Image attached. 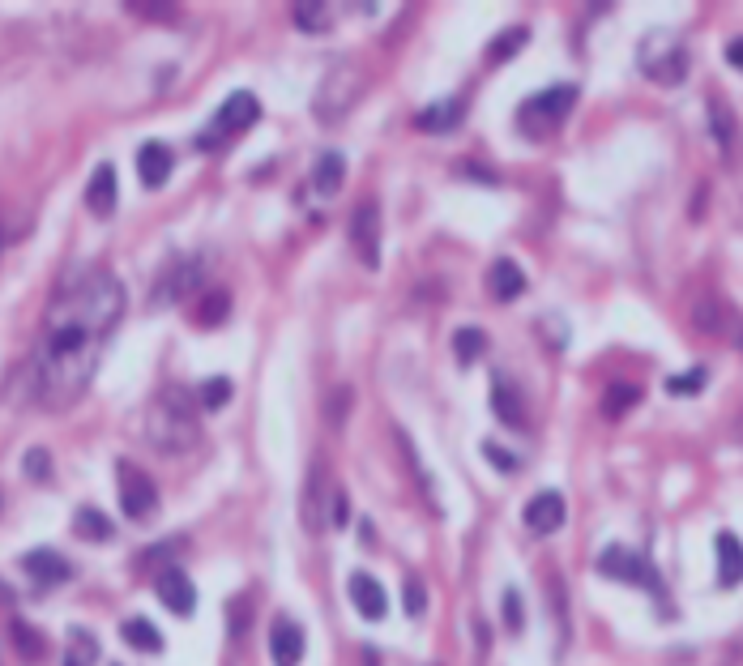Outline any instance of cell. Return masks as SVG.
Masks as SVG:
<instances>
[{
  "label": "cell",
  "instance_id": "6da1fadb",
  "mask_svg": "<svg viewBox=\"0 0 743 666\" xmlns=\"http://www.w3.org/2000/svg\"><path fill=\"white\" fill-rule=\"evenodd\" d=\"M120 316H124V287L112 274L90 269V274L69 278L56 291L52 308H47L39 346L30 355V368H26L30 402L60 415V410H69L82 398L94 368H99L103 342L112 338Z\"/></svg>",
  "mask_w": 743,
  "mask_h": 666
},
{
  "label": "cell",
  "instance_id": "7a4b0ae2",
  "mask_svg": "<svg viewBox=\"0 0 743 666\" xmlns=\"http://www.w3.org/2000/svg\"><path fill=\"white\" fill-rule=\"evenodd\" d=\"M146 436L163 453L193 449V440H197V402H193V393L180 389V385H167L163 393H158V402L150 410V423H146Z\"/></svg>",
  "mask_w": 743,
  "mask_h": 666
},
{
  "label": "cell",
  "instance_id": "3957f363",
  "mask_svg": "<svg viewBox=\"0 0 743 666\" xmlns=\"http://www.w3.org/2000/svg\"><path fill=\"white\" fill-rule=\"evenodd\" d=\"M577 103V86H551L543 94H534V99L521 103L517 111V129L526 137H547L556 133L560 124L568 120V111H573Z\"/></svg>",
  "mask_w": 743,
  "mask_h": 666
},
{
  "label": "cell",
  "instance_id": "277c9868",
  "mask_svg": "<svg viewBox=\"0 0 743 666\" xmlns=\"http://www.w3.org/2000/svg\"><path fill=\"white\" fill-rule=\"evenodd\" d=\"M594 568L603 577L611 581H624V585H637V590H650L662 598V577H658V568L645 560L641 551H628V547H607L603 555L594 560Z\"/></svg>",
  "mask_w": 743,
  "mask_h": 666
},
{
  "label": "cell",
  "instance_id": "5b68a950",
  "mask_svg": "<svg viewBox=\"0 0 743 666\" xmlns=\"http://www.w3.org/2000/svg\"><path fill=\"white\" fill-rule=\"evenodd\" d=\"M116 474H120V509H124V517L150 521L154 509H158V487H154V479L141 466H133V462H120Z\"/></svg>",
  "mask_w": 743,
  "mask_h": 666
},
{
  "label": "cell",
  "instance_id": "8992f818",
  "mask_svg": "<svg viewBox=\"0 0 743 666\" xmlns=\"http://www.w3.org/2000/svg\"><path fill=\"white\" fill-rule=\"evenodd\" d=\"M338 500V487L329 483L325 466H312L308 470V483H304V526L312 534H321L329 521H334V513H329V504Z\"/></svg>",
  "mask_w": 743,
  "mask_h": 666
},
{
  "label": "cell",
  "instance_id": "52a82bcc",
  "mask_svg": "<svg viewBox=\"0 0 743 666\" xmlns=\"http://www.w3.org/2000/svg\"><path fill=\"white\" fill-rule=\"evenodd\" d=\"M351 244L368 269L381 265V205L376 201H363L351 214Z\"/></svg>",
  "mask_w": 743,
  "mask_h": 666
},
{
  "label": "cell",
  "instance_id": "ba28073f",
  "mask_svg": "<svg viewBox=\"0 0 743 666\" xmlns=\"http://www.w3.org/2000/svg\"><path fill=\"white\" fill-rule=\"evenodd\" d=\"M257 116H261V103H257V94H248V90H235V94H227L223 99V107H218V116H214V129L218 133H244V129H252L257 124Z\"/></svg>",
  "mask_w": 743,
  "mask_h": 666
},
{
  "label": "cell",
  "instance_id": "9c48e42d",
  "mask_svg": "<svg viewBox=\"0 0 743 666\" xmlns=\"http://www.w3.org/2000/svg\"><path fill=\"white\" fill-rule=\"evenodd\" d=\"M22 573L30 581H39V585H65L73 577V564L52 547H35V551L22 555Z\"/></svg>",
  "mask_w": 743,
  "mask_h": 666
},
{
  "label": "cell",
  "instance_id": "30bf717a",
  "mask_svg": "<svg viewBox=\"0 0 743 666\" xmlns=\"http://www.w3.org/2000/svg\"><path fill=\"white\" fill-rule=\"evenodd\" d=\"M154 594L167 611H176V615H193V607H197V590L180 568H163V573L154 577Z\"/></svg>",
  "mask_w": 743,
  "mask_h": 666
},
{
  "label": "cell",
  "instance_id": "8fae6325",
  "mask_svg": "<svg viewBox=\"0 0 743 666\" xmlns=\"http://www.w3.org/2000/svg\"><path fill=\"white\" fill-rule=\"evenodd\" d=\"M270 654H274V666H299V662H304V628H299L291 615H278V620H274Z\"/></svg>",
  "mask_w": 743,
  "mask_h": 666
},
{
  "label": "cell",
  "instance_id": "7c38bea8",
  "mask_svg": "<svg viewBox=\"0 0 743 666\" xmlns=\"http://www.w3.org/2000/svg\"><path fill=\"white\" fill-rule=\"evenodd\" d=\"M564 526V496L560 491H539L526 504V530L530 534H556Z\"/></svg>",
  "mask_w": 743,
  "mask_h": 666
},
{
  "label": "cell",
  "instance_id": "4fadbf2b",
  "mask_svg": "<svg viewBox=\"0 0 743 666\" xmlns=\"http://www.w3.org/2000/svg\"><path fill=\"white\" fill-rule=\"evenodd\" d=\"M351 602H355V611L363 615V620H385V611H389V594H385V585L368 577V573H355L351 577Z\"/></svg>",
  "mask_w": 743,
  "mask_h": 666
},
{
  "label": "cell",
  "instance_id": "5bb4252c",
  "mask_svg": "<svg viewBox=\"0 0 743 666\" xmlns=\"http://www.w3.org/2000/svg\"><path fill=\"white\" fill-rule=\"evenodd\" d=\"M171 167H176V154H171L163 141H146V146L137 150V176H141V184H146V188L167 184Z\"/></svg>",
  "mask_w": 743,
  "mask_h": 666
},
{
  "label": "cell",
  "instance_id": "9a60e30c",
  "mask_svg": "<svg viewBox=\"0 0 743 666\" xmlns=\"http://www.w3.org/2000/svg\"><path fill=\"white\" fill-rule=\"evenodd\" d=\"M714 551H718V585L722 590H735V585L743 581V543L731 530H722L714 538Z\"/></svg>",
  "mask_w": 743,
  "mask_h": 666
},
{
  "label": "cell",
  "instance_id": "2e32d148",
  "mask_svg": "<svg viewBox=\"0 0 743 666\" xmlns=\"http://www.w3.org/2000/svg\"><path fill=\"white\" fill-rule=\"evenodd\" d=\"M492 410H496V419L504 427H526V398L517 393L513 380L496 376V385H492Z\"/></svg>",
  "mask_w": 743,
  "mask_h": 666
},
{
  "label": "cell",
  "instance_id": "e0dca14e",
  "mask_svg": "<svg viewBox=\"0 0 743 666\" xmlns=\"http://www.w3.org/2000/svg\"><path fill=\"white\" fill-rule=\"evenodd\" d=\"M487 291H492V299H500V304H509V299H517L521 291H526V274H521V265L500 257L492 269H487Z\"/></svg>",
  "mask_w": 743,
  "mask_h": 666
},
{
  "label": "cell",
  "instance_id": "ac0fdd59",
  "mask_svg": "<svg viewBox=\"0 0 743 666\" xmlns=\"http://www.w3.org/2000/svg\"><path fill=\"white\" fill-rule=\"evenodd\" d=\"M86 210L99 214V218H107V214L116 210V167L112 163H103L90 176V184H86Z\"/></svg>",
  "mask_w": 743,
  "mask_h": 666
},
{
  "label": "cell",
  "instance_id": "d6986e66",
  "mask_svg": "<svg viewBox=\"0 0 743 666\" xmlns=\"http://www.w3.org/2000/svg\"><path fill=\"white\" fill-rule=\"evenodd\" d=\"M342 180H346V158L338 150H325L321 158H316V167H312V188L321 197H334L342 188Z\"/></svg>",
  "mask_w": 743,
  "mask_h": 666
},
{
  "label": "cell",
  "instance_id": "ffe728a7",
  "mask_svg": "<svg viewBox=\"0 0 743 666\" xmlns=\"http://www.w3.org/2000/svg\"><path fill=\"white\" fill-rule=\"evenodd\" d=\"M645 69H650L654 82L662 86H675V82H684V73H688V52L679 43H667V56H658V60H645Z\"/></svg>",
  "mask_w": 743,
  "mask_h": 666
},
{
  "label": "cell",
  "instance_id": "44dd1931",
  "mask_svg": "<svg viewBox=\"0 0 743 666\" xmlns=\"http://www.w3.org/2000/svg\"><path fill=\"white\" fill-rule=\"evenodd\" d=\"M709 129H714V141L722 146V154L731 158L735 154V141H739V124H735V116H731V107L726 103H709Z\"/></svg>",
  "mask_w": 743,
  "mask_h": 666
},
{
  "label": "cell",
  "instance_id": "7402d4cb",
  "mask_svg": "<svg viewBox=\"0 0 743 666\" xmlns=\"http://www.w3.org/2000/svg\"><path fill=\"white\" fill-rule=\"evenodd\" d=\"M120 637L129 641L133 649H141V654H158V649H163V632H158L150 620H141V615H133V620L120 624Z\"/></svg>",
  "mask_w": 743,
  "mask_h": 666
},
{
  "label": "cell",
  "instance_id": "603a6c76",
  "mask_svg": "<svg viewBox=\"0 0 743 666\" xmlns=\"http://www.w3.org/2000/svg\"><path fill=\"white\" fill-rule=\"evenodd\" d=\"M188 274H197V265H193V261H180V265L163 278V287H154V304H171V299H180V295L197 282V278H188Z\"/></svg>",
  "mask_w": 743,
  "mask_h": 666
},
{
  "label": "cell",
  "instance_id": "cb8c5ba5",
  "mask_svg": "<svg viewBox=\"0 0 743 666\" xmlns=\"http://www.w3.org/2000/svg\"><path fill=\"white\" fill-rule=\"evenodd\" d=\"M73 534L77 538H90V543H107V538H112V521H107L99 509H77Z\"/></svg>",
  "mask_w": 743,
  "mask_h": 666
},
{
  "label": "cell",
  "instance_id": "d4e9b609",
  "mask_svg": "<svg viewBox=\"0 0 743 666\" xmlns=\"http://www.w3.org/2000/svg\"><path fill=\"white\" fill-rule=\"evenodd\" d=\"M94 662H99V641H94L86 628H73L69 649H65V666H94Z\"/></svg>",
  "mask_w": 743,
  "mask_h": 666
},
{
  "label": "cell",
  "instance_id": "484cf974",
  "mask_svg": "<svg viewBox=\"0 0 743 666\" xmlns=\"http://www.w3.org/2000/svg\"><path fill=\"white\" fill-rule=\"evenodd\" d=\"M453 351H457V363H474L487 351V333L483 329H457L453 333Z\"/></svg>",
  "mask_w": 743,
  "mask_h": 666
},
{
  "label": "cell",
  "instance_id": "4316f807",
  "mask_svg": "<svg viewBox=\"0 0 743 666\" xmlns=\"http://www.w3.org/2000/svg\"><path fill=\"white\" fill-rule=\"evenodd\" d=\"M13 645H18V654L26 658V662H39L43 654H47V641H43V632H35L30 624H13Z\"/></svg>",
  "mask_w": 743,
  "mask_h": 666
},
{
  "label": "cell",
  "instance_id": "83f0119b",
  "mask_svg": "<svg viewBox=\"0 0 743 666\" xmlns=\"http://www.w3.org/2000/svg\"><path fill=\"white\" fill-rule=\"evenodd\" d=\"M227 312H231V295H227V291H214V295H205V299H201V308H197V325L214 329V325H223V321H227Z\"/></svg>",
  "mask_w": 743,
  "mask_h": 666
},
{
  "label": "cell",
  "instance_id": "f1b7e54d",
  "mask_svg": "<svg viewBox=\"0 0 743 666\" xmlns=\"http://www.w3.org/2000/svg\"><path fill=\"white\" fill-rule=\"evenodd\" d=\"M457 116H462V103H457V99H445V103H432L415 124H419V129H449Z\"/></svg>",
  "mask_w": 743,
  "mask_h": 666
},
{
  "label": "cell",
  "instance_id": "f546056e",
  "mask_svg": "<svg viewBox=\"0 0 743 666\" xmlns=\"http://www.w3.org/2000/svg\"><path fill=\"white\" fill-rule=\"evenodd\" d=\"M637 402H641V389L637 385H620V380H615V385L607 389V398H603V410H607L611 419H620L624 410L637 406Z\"/></svg>",
  "mask_w": 743,
  "mask_h": 666
},
{
  "label": "cell",
  "instance_id": "4dcf8cb0",
  "mask_svg": "<svg viewBox=\"0 0 743 666\" xmlns=\"http://www.w3.org/2000/svg\"><path fill=\"white\" fill-rule=\"evenodd\" d=\"M329 9L321 5V0H304V5H295V26L304 30H329Z\"/></svg>",
  "mask_w": 743,
  "mask_h": 666
},
{
  "label": "cell",
  "instance_id": "1f68e13d",
  "mask_svg": "<svg viewBox=\"0 0 743 666\" xmlns=\"http://www.w3.org/2000/svg\"><path fill=\"white\" fill-rule=\"evenodd\" d=\"M526 47V26H513V30H504V35L487 47V60H509L513 52H521Z\"/></svg>",
  "mask_w": 743,
  "mask_h": 666
},
{
  "label": "cell",
  "instance_id": "d6a6232c",
  "mask_svg": "<svg viewBox=\"0 0 743 666\" xmlns=\"http://www.w3.org/2000/svg\"><path fill=\"white\" fill-rule=\"evenodd\" d=\"M705 368H692V372H679L667 380V393H675V398H688V393H701L705 389Z\"/></svg>",
  "mask_w": 743,
  "mask_h": 666
},
{
  "label": "cell",
  "instance_id": "836d02e7",
  "mask_svg": "<svg viewBox=\"0 0 743 666\" xmlns=\"http://www.w3.org/2000/svg\"><path fill=\"white\" fill-rule=\"evenodd\" d=\"M223 402H231V380H227V376H210V380L201 385V406H205V410H218Z\"/></svg>",
  "mask_w": 743,
  "mask_h": 666
},
{
  "label": "cell",
  "instance_id": "e575fe53",
  "mask_svg": "<svg viewBox=\"0 0 743 666\" xmlns=\"http://www.w3.org/2000/svg\"><path fill=\"white\" fill-rule=\"evenodd\" d=\"M26 474H30L35 483H43L47 474H52V457H47V449H30V453H26Z\"/></svg>",
  "mask_w": 743,
  "mask_h": 666
},
{
  "label": "cell",
  "instance_id": "d590c367",
  "mask_svg": "<svg viewBox=\"0 0 743 666\" xmlns=\"http://www.w3.org/2000/svg\"><path fill=\"white\" fill-rule=\"evenodd\" d=\"M423 607H428V594H423V581H419V577H410V581H406V611L419 620Z\"/></svg>",
  "mask_w": 743,
  "mask_h": 666
},
{
  "label": "cell",
  "instance_id": "8d00e7d4",
  "mask_svg": "<svg viewBox=\"0 0 743 666\" xmlns=\"http://www.w3.org/2000/svg\"><path fill=\"white\" fill-rule=\"evenodd\" d=\"M504 624H509V632H521V598H517V590H509L504 594Z\"/></svg>",
  "mask_w": 743,
  "mask_h": 666
},
{
  "label": "cell",
  "instance_id": "74e56055",
  "mask_svg": "<svg viewBox=\"0 0 743 666\" xmlns=\"http://www.w3.org/2000/svg\"><path fill=\"white\" fill-rule=\"evenodd\" d=\"M483 453H487V462H492V466H500V470H517V457L500 453V444H483Z\"/></svg>",
  "mask_w": 743,
  "mask_h": 666
},
{
  "label": "cell",
  "instance_id": "f35d334b",
  "mask_svg": "<svg viewBox=\"0 0 743 666\" xmlns=\"http://www.w3.org/2000/svg\"><path fill=\"white\" fill-rule=\"evenodd\" d=\"M726 60H731L735 69H743V39H731V43H726Z\"/></svg>",
  "mask_w": 743,
  "mask_h": 666
},
{
  "label": "cell",
  "instance_id": "ab89813d",
  "mask_svg": "<svg viewBox=\"0 0 743 666\" xmlns=\"http://www.w3.org/2000/svg\"><path fill=\"white\" fill-rule=\"evenodd\" d=\"M5 244H9V235H5V231H0V248H5Z\"/></svg>",
  "mask_w": 743,
  "mask_h": 666
},
{
  "label": "cell",
  "instance_id": "60d3db41",
  "mask_svg": "<svg viewBox=\"0 0 743 666\" xmlns=\"http://www.w3.org/2000/svg\"><path fill=\"white\" fill-rule=\"evenodd\" d=\"M0 509H5V491H0Z\"/></svg>",
  "mask_w": 743,
  "mask_h": 666
}]
</instances>
